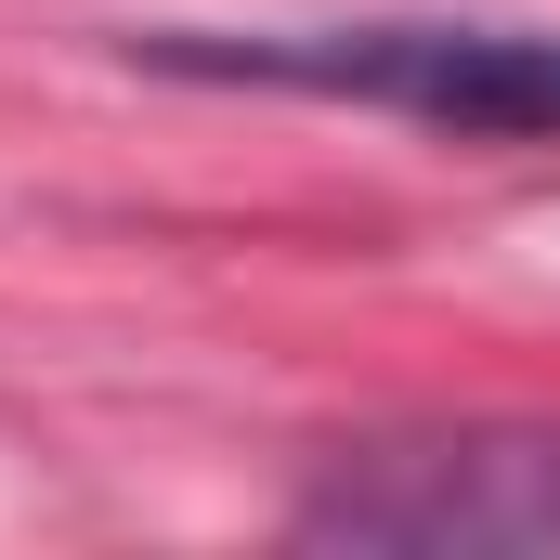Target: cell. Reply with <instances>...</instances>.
Returning a JSON list of instances; mask_svg holds the SVG:
<instances>
[{
  "instance_id": "6da1fadb",
  "label": "cell",
  "mask_w": 560,
  "mask_h": 560,
  "mask_svg": "<svg viewBox=\"0 0 560 560\" xmlns=\"http://www.w3.org/2000/svg\"><path fill=\"white\" fill-rule=\"evenodd\" d=\"M143 79L196 92H300L456 143H560V26H456V13H261V26H131Z\"/></svg>"
},
{
  "instance_id": "7a4b0ae2",
  "label": "cell",
  "mask_w": 560,
  "mask_h": 560,
  "mask_svg": "<svg viewBox=\"0 0 560 560\" xmlns=\"http://www.w3.org/2000/svg\"><path fill=\"white\" fill-rule=\"evenodd\" d=\"M300 548H405V560H560V430L522 418H456V430H365L339 443L300 509Z\"/></svg>"
}]
</instances>
